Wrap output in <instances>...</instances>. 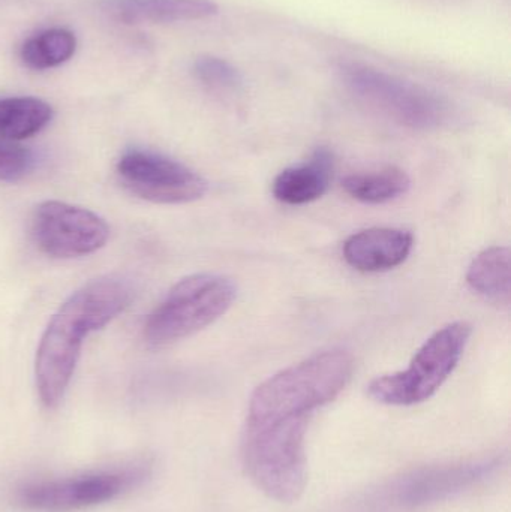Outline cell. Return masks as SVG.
<instances>
[{
	"instance_id": "6da1fadb",
	"label": "cell",
	"mask_w": 511,
	"mask_h": 512,
	"mask_svg": "<svg viewBox=\"0 0 511 512\" xmlns=\"http://www.w3.org/2000/svg\"><path fill=\"white\" fill-rule=\"evenodd\" d=\"M132 297L134 289L128 280L107 276L86 283L60 306L36 351V390L44 406L56 408L62 402L84 337L113 321L129 306Z\"/></svg>"
},
{
	"instance_id": "7a4b0ae2",
	"label": "cell",
	"mask_w": 511,
	"mask_h": 512,
	"mask_svg": "<svg viewBox=\"0 0 511 512\" xmlns=\"http://www.w3.org/2000/svg\"><path fill=\"white\" fill-rule=\"evenodd\" d=\"M353 370V357L332 349L276 373L252 394L246 426L311 417L344 391Z\"/></svg>"
},
{
	"instance_id": "3957f363",
	"label": "cell",
	"mask_w": 511,
	"mask_h": 512,
	"mask_svg": "<svg viewBox=\"0 0 511 512\" xmlns=\"http://www.w3.org/2000/svg\"><path fill=\"white\" fill-rule=\"evenodd\" d=\"M309 418H284L245 426L243 465L255 486L278 502L297 501L308 484L306 429Z\"/></svg>"
},
{
	"instance_id": "277c9868",
	"label": "cell",
	"mask_w": 511,
	"mask_h": 512,
	"mask_svg": "<svg viewBox=\"0 0 511 512\" xmlns=\"http://www.w3.org/2000/svg\"><path fill=\"white\" fill-rule=\"evenodd\" d=\"M339 75L354 98L405 128L428 131L449 122V102L419 84L357 62L342 63Z\"/></svg>"
},
{
	"instance_id": "5b68a950",
	"label": "cell",
	"mask_w": 511,
	"mask_h": 512,
	"mask_svg": "<svg viewBox=\"0 0 511 512\" xmlns=\"http://www.w3.org/2000/svg\"><path fill=\"white\" fill-rule=\"evenodd\" d=\"M236 298L228 277L201 273L173 286L144 325V340L153 349L167 348L213 324Z\"/></svg>"
},
{
	"instance_id": "8992f818",
	"label": "cell",
	"mask_w": 511,
	"mask_h": 512,
	"mask_svg": "<svg viewBox=\"0 0 511 512\" xmlns=\"http://www.w3.org/2000/svg\"><path fill=\"white\" fill-rule=\"evenodd\" d=\"M473 328L458 321L432 334L402 372L380 376L369 384V397L389 406H413L431 399L452 375L467 348Z\"/></svg>"
},
{
	"instance_id": "52a82bcc",
	"label": "cell",
	"mask_w": 511,
	"mask_h": 512,
	"mask_svg": "<svg viewBox=\"0 0 511 512\" xmlns=\"http://www.w3.org/2000/svg\"><path fill=\"white\" fill-rule=\"evenodd\" d=\"M500 460L432 466L396 478L368 499L369 511L401 512L443 501L491 477Z\"/></svg>"
},
{
	"instance_id": "ba28073f",
	"label": "cell",
	"mask_w": 511,
	"mask_h": 512,
	"mask_svg": "<svg viewBox=\"0 0 511 512\" xmlns=\"http://www.w3.org/2000/svg\"><path fill=\"white\" fill-rule=\"evenodd\" d=\"M120 182L131 194L156 204H186L200 200L207 183L200 174L167 156L131 150L117 164Z\"/></svg>"
},
{
	"instance_id": "9c48e42d",
	"label": "cell",
	"mask_w": 511,
	"mask_h": 512,
	"mask_svg": "<svg viewBox=\"0 0 511 512\" xmlns=\"http://www.w3.org/2000/svg\"><path fill=\"white\" fill-rule=\"evenodd\" d=\"M36 245L53 258H80L104 248L110 228L83 207L60 201H45L36 207L32 219Z\"/></svg>"
},
{
	"instance_id": "30bf717a",
	"label": "cell",
	"mask_w": 511,
	"mask_h": 512,
	"mask_svg": "<svg viewBox=\"0 0 511 512\" xmlns=\"http://www.w3.org/2000/svg\"><path fill=\"white\" fill-rule=\"evenodd\" d=\"M146 477L144 469L99 472L65 480L29 484L18 492L21 507L39 512H69L119 498Z\"/></svg>"
},
{
	"instance_id": "8fae6325",
	"label": "cell",
	"mask_w": 511,
	"mask_h": 512,
	"mask_svg": "<svg viewBox=\"0 0 511 512\" xmlns=\"http://www.w3.org/2000/svg\"><path fill=\"white\" fill-rule=\"evenodd\" d=\"M413 234L396 228H369L348 237L344 258L363 273L392 270L407 261L413 251Z\"/></svg>"
},
{
	"instance_id": "7c38bea8",
	"label": "cell",
	"mask_w": 511,
	"mask_h": 512,
	"mask_svg": "<svg viewBox=\"0 0 511 512\" xmlns=\"http://www.w3.org/2000/svg\"><path fill=\"white\" fill-rule=\"evenodd\" d=\"M333 168V153L321 147L309 161L279 173L273 182V195L287 206H303L317 201L329 189Z\"/></svg>"
},
{
	"instance_id": "4fadbf2b",
	"label": "cell",
	"mask_w": 511,
	"mask_h": 512,
	"mask_svg": "<svg viewBox=\"0 0 511 512\" xmlns=\"http://www.w3.org/2000/svg\"><path fill=\"white\" fill-rule=\"evenodd\" d=\"M108 11L125 24H170L218 14L212 0H111Z\"/></svg>"
},
{
	"instance_id": "5bb4252c",
	"label": "cell",
	"mask_w": 511,
	"mask_h": 512,
	"mask_svg": "<svg viewBox=\"0 0 511 512\" xmlns=\"http://www.w3.org/2000/svg\"><path fill=\"white\" fill-rule=\"evenodd\" d=\"M467 282L470 288L486 300L497 304L510 303L511 252L509 248L486 249L477 255L468 268Z\"/></svg>"
},
{
	"instance_id": "9a60e30c",
	"label": "cell",
	"mask_w": 511,
	"mask_h": 512,
	"mask_svg": "<svg viewBox=\"0 0 511 512\" xmlns=\"http://www.w3.org/2000/svg\"><path fill=\"white\" fill-rule=\"evenodd\" d=\"M53 119V108L42 99L14 96L0 99V138L21 141L39 134Z\"/></svg>"
},
{
	"instance_id": "2e32d148",
	"label": "cell",
	"mask_w": 511,
	"mask_h": 512,
	"mask_svg": "<svg viewBox=\"0 0 511 512\" xmlns=\"http://www.w3.org/2000/svg\"><path fill=\"white\" fill-rule=\"evenodd\" d=\"M345 192L365 204H384L407 194L410 177L398 167H386L366 173L351 174L342 182Z\"/></svg>"
},
{
	"instance_id": "e0dca14e",
	"label": "cell",
	"mask_w": 511,
	"mask_h": 512,
	"mask_svg": "<svg viewBox=\"0 0 511 512\" xmlns=\"http://www.w3.org/2000/svg\"><path fill=\"white\" fill-rule=\"evenodd\" d=\"M77 50V38L68 29H47L21 45L20 59L35 71L56 68L68 62Z\"/></svg>"
},
{
	"instance_id": "ac0fdd59",
	"label": "cell",
	"mask_w": 511,
	"mask_h": 512,
	"mask_svg": "<svg viewBox=\"0 0 511 512\" xmlns=\"http://www.w3.org/2000/svg\"><path fill=\"white\" fill-rule=\"evenodd\" d=\"M197 80L216 92H234L242 86L243 80L236 66L216 56H200L194 62Z\"/></svg>"
},
{
	"instance_id": "d6986e66",
	"label": "cell",
	"mask_w": 511,
	"mask_h": 512,
	"mask_svg": "<svg viewBox=\"0 0 511 512\" xmlns=\"http://www.w3.org/2000/svg\"><path fill=\"white\" fill-rule=\"evenodd\" d=\"M33 168V155L17 141L0 138V182L14 183L26 177Z\"/></svg>"
}]
</instances>
